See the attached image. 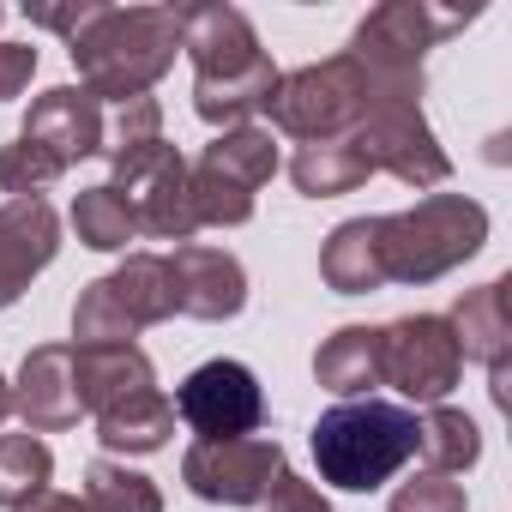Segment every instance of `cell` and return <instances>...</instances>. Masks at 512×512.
I'll use <instances>...</instances> for the list:
<instances>
[{"mask_svg":"<svg viewBox=\"0 0 512 512\" xmlns=\"http://www.w3.org/2000/svg\"><path fill=\"white\" fill-rule=\"evenodd\" d=\"M169 284H175V314L187 320H235L247 308V272L235 253L223 247H199V241H181L169 253Z\"/></svg>","mask_w":512,"mask_h":512,"instance_id":"obj_14","label":"cell"},{"mask_svg":"<svg viewBox=\"0 0 512 512\" xmlns=\"http://www.w3.org/2000/svg\"><path fill=\"white\" fill-rule=\"evenodd\" d=\"M416 458V410L386 398H344L314 422V464L332 488L374 494Z\"/></svg>","mask_w":512,"mask_h":512,"instance_id":"obj_3","label":"cell"},{"mask_svg":"<svg viewBox=\"0 0 512 512\" xmlns=\"http://www.w3.org/2000/svg\"><path fill=\"white\" fill-rule=\"evenodd\" d=\"M175 320V284L163 253H127V260L85 284L73 302V344H133L145 326Z\"/></svg>","mask_w":512,"mask_h":512,"instance_id":"obj_6","label":"cell"},{"mask_svg":"<svg viewBox=\"0 0 512 512\" xmlns=\"http://www.w3.org/2000/svg\"><path fill=\"white\" fill-rule=\"evenodd\" d=\"M260 506H266V512H332V500H326L308 476H290V470L272 482V494H266Z\"/></svg>","mask_w":512,"mask_h":512,"instance_id":"obj_31","label":"cell"},{"mask_svg":"<svg viewBox=\"0 0 512 512\" xmlns=\"http://www.w3.org/2000/svg\"><path fill=\"white\" fill-rule=\"evenodd\" d=\"M392 512H464V482L422 470L392 494Z\"/></svg>","mask_w":512,"mask_h":512,"instance_id":"obj_29","label":"cell"},{"mask_svg":"<svg viewBox=\"0 0 512 512\" xmlns=\"http://www.w3.org/2000/svg\"><path fill=\"white\" fill-rule=\"evenodd\" d=\"M55 482V452L37 434H0V506L19 512Z\"/></svg>","mask_w":512,"mask_h":512,"instance_id":"obj_25","label":"cell"},{"mask_svg":"<svg viewBox=\"0 0 512 512\" xmlns=\"http://www.w3.org/2000/svg\"><path fill=\"white\" fill-rule=\"evenodd\" d=\"M13 416V386H7V374H0V422Z\"/></svg>","mask_w":512,"mask_h":512,"instance_id":"obj_35","label":"cell"},{"mask_svg":"<svg viewBox=\"0 0 512 512\" xmlns=\"http://www.w3.org/2000/svg\"><path fill=\"white\" fill-rule=\"evenodd\" d=\"M278 476H284V446L272 434L193 440L181 458V482L211 506H260Z\"/></svg>","mask_w":512,"mask_h":512,"instance_id":"obj_12","label":"cell"},{"mask_svg":"<svg viewBox=\"0 0 512 512\" xmlns=\"http://www.w3.org/2000/svg\"><path fill=\"white\" fill-rule=\"evenodd\" d=\"M181 49L193 61V109L211 127H247V115H260L266 97L278 91V67L260 49L241 7H181Z\"/></svg>","mask_w":512,"mask_h":512,"instance_id":"obj_1","label":"cell"},{"mask_svg":"<svg viewBox=\"0 0 512 512\" xmlns=\"http://www.w3.org/2000/svg\"><path fill=\"white\" fill-rule=\"evenodd\" d=\"M109 187L115 199L127 205L133 229L157 235V241H193L199 217H193V175H187V157L169 145V139H145V145H121L109 151Z\"/></svg>","mask_w":512,"mask_h":512,"instance_id":"obj_8","label":"cell"},{"mask_svg":"<svg viewBox=\"0 0 512 512\" xmlns=\"http://www.w3.org/2000/svg\"><path fill=\"white\" fill-rule=\"evenodd\" d=\"M506 296H512V284H506V278H494V284L464 290V296L452 302L446 326H452V338H458V356H464V362H488V368H500V362H506V344H512Z\"/></svg>","mask_w":512,"mask_h":512,"instance_id":"obj_19","label":"cell"},{"mask_svg":"<svg viewBox=\"0 0 512 512\" xmlns=\"http://www.w3.org/2000/svg\"><path fill=\"white\" fill-rule=\"evenodd\" d=\"M13 410L25 416V434L79 428L85 404H79V386H73V344H37V350L19 362Z\"/></svg>","mask_w":512,"mask_h":512,"instance_id":"obj_17","label":"cell"},{"mask_svg":"<svg viewBox=\"0 0 512 512\" xmlns=\"http://www.w3.org/2000/svg\"><path fill=\"white\" fill-rule=\"evenodd\" d=\"M488 241V211L464 193H428L410 211L380 217V266L386 284H434L452 266L476 260Z\"/></svg>","mask_w":512,"mask_h":512,"instance_id":"obj_4","label":"cell"},{"mask_svg":"<svg viewBox=\"0 0 512 512\" xmlns=\"http://www.w3.org/2000/svg\"><path fill=\"white\" fill-rule=\"evenodd\" d=\"M61 175H67V169H61L49 151H37L31 139L0 145V193H13V199H43Z\"/></svg>","mask_w":512,"mask_h":512,"instance_id":"obj_28","label":"cell"},{"mask_svg":"<svg viewBox=\"0 0 512 512\" xmlns=\"http://www.w3.org/2000/svg\"><path fill=\"white\" fill-rule=\"evenodd\" d=\"M458 374H464V356H458L446 314H404L380 326V386L434 410L458 386Z\"/></svg>","mask_w":512,"mask_h":512,"instance_id":"obj_10","label":"cell"},{"mask_svg":"<svg viewBox=\"0 0 512 512\" xmlns=\"http://www.w3.org/2000/svg\"><path fill=\"white\" fill-rule=\"evenodd\" d=\"M169 434H175V398H163L157 386L97 416V440L109 452H163Z\"/></svg>","mask_w":512,"mask_h":512,"instance_id":"obj_22","label":"cell"},{"mask_svg":"<svg viewBox=\"0 0 512 512\" xmlns=\"http://www.w3.org/2000/svg\"><path fill=\"white\" fill-rule=\"evenodd\" d=\"M37 73V49L31 43H0V103H13Z\"/></svg>","mask_w":512,"mask_h":512,"instance_id":"obj_33","label":"cell"},{"mask_svg":"<svg viewBox=\"0 0 512 512\" xmlns=\"http://www.w3.org/2000/svg\"><path fill=\"white\" fill-rule=\"evenodd\" d=\"M181 13L175 7H97V19L67 43L79 85L97 103L151 97V85L175 67Z\"/></svg>","mask_w":512,"mask_h":512,"instance_id":"obj_2","label":"cell"},{"mask_svg":"<svg viewBox=\"0 0 512 512\" xmlns=\"http://www.w3.org/2000/svg\"><path fill=\"white\" fill-rule=\"evenodd\" d=\"M193 175V217L199 223H217V229H235L253 217V199H260V187L278 175V145L266 127H229L217 133L199 163H187Z\"/></svg>","mask_w":512,"mask_h":512,"instance_id":"obj_9","label":"cell"},{"mask_svg":"<svg viewBox=\"0 0 512 512\" xmlns=\"http://www.w3.org/2000/svg\"><path fill=\"white\" fill-rule=\"evenodd\" d=\"M97 7H103V0H73V7H37V0H31L25 13H31V25H43V31H61V37L73 43V37H79V31L97 19Z\"/></svg>","mask_w":512,"mask_h":512,"instance_id":"obj_32","label":"cell"},{"mask_svg":"<svg viewBox=\"0 0 512 512\" xmlns=\"http://www.w3.org/2000/svg\"><path fill=\"white\" fill-rule=\"evenodd\" d=\"M320 278L338 290V296H368L386 284V266H380V217H350L326 235L320 247Z\"/></svg>","mask_w":512,"mask_h":512,"instance_id":"obj_20","label":"cell"},{"mask_svg":"<svg viewBox=\"0 0 512 512\" xmlns=\"http://www.w3.org/2000/svg\"><path fill=\"white\" fill-rule=\"evenodd\" d=\"M374 109L368 97V73L350 61V55H332V61H314L302 73H278V91L266 97V115L278 133L302 139V145H332V139H350L356 121Z\"/></svg>","mask_w":512,"mask_h":512,"instance_id":"obj_7","label":"cell"},{"mask_svg":"<svg viewBox=\"0 0 512 512\" xmlns=\"http://www.w3.org/2000/svg\"><path fill=\"white\" fill-rule=\"evenodd\" d=\"M73 229H79V241L97 247V253H121V247L139 235L133 217H127V205L115 199L109 181H103V187H85V193L73 199Z\"/></svg>","mask_w":512,"mask_h":512,"instance_id":"obj_27","label":"cell"},{"mask_svg":"<svg viewBox=\"0 0 512 512\" xmlns=\"http://www.w3.org/2000/svg\"><path fill=\"white\" fill-rule=\"evenodd\" d=\"M416 452L428 458L434 476H458V470H470L482 458V434H476V422L464 410L434 404L428 416H416Z\"/></svg>","mask_w":512,"mask_h":512,"instance_id":"obj_23","label":"cell"},{"mask_svg":"<svg viewBox=\"0 0 512 512\" xmlns=\"http://www.w3.org/2000/svg\"><path fill=\"white\" fill-rule=\"evenodd\" d=\"M0 19H7V7H0Z\"/></svg>","mask_w":512,"mask_h":512,"instance_id":"obj_36","label":"cell"},{"mask_svg":"<svg viewBox=\"0 0 512 512\" xmlns=\"http://www.w3.org/2000/svg\"><path fill=\"white\" fill-rule=\"evenodd\" d=\"M175 416H181L199 440H241V434H253V428L266 422V392H260V380H253L247 362L217 356V362H199V368L181 380Z\"/></svg>","mask_w":512,"mask_h":512,"instance_id":"obj_13","label":"cell"},{"mask_svg":"<svg viewBox=\"0 0 512 512\" xmlns=\"http://www.w3.org/2000/svg\"><path fill=\"white\" fill-rule=\"evenodd\" d=\"M73 386H79L85 416H103V410L151 392L157 368L139 344H73Z\"/></svg>","mask_w":512,"mask_h":512,"instance_id":"obj_18","label":"cell"},{"mask_svg":"<svg viewBox=\"0 0 512 512\" xmlns=\"http://www.w3.org/2000/svg\"><path fill=\"white\" fill-rule=\"evenodd\" d=\"M145 139H163V109L157 97H133L115 109V127L103 133V151H121V145H145Z\"/></svg>","mask_w":512,"mask_h":512,"instance_id":"obj_30","label":"cell"},{"mask_svg":"<svg viewBox=\"0 0 512 512\" xmlns=\"http://www.w3.org/2000/svg\"><path fill=\"white\" fill-rule=\"evenodd\" d=\"M19 512H91V506H85L79 494H55V488H43V494H37V500H25Z\"/></svg>","mask_w":512,"mask_h":512,"instance_id":"obj_34","label":"cell"},{"mask_svg":"<svg viewBox=\"0 0 512 512\" xmlns=\"http://www.w3.org/2000/svg\"><path fill=\"white\" fill-rule=\"evenodd\" d=\"M61 253V217L49 199H7L0 205V308H13L37 272Z\"/></svg>","mask_w":512,"mask_h":512,"instance_id":"obj_15","label":"cell"},{"mask_svg":"<svg viewBox=\"0 0 512 512\" xmlns=\"http://www.w3.org/2000/svg\"><path fill=\"white\" fill-rule=\"evenodd\" d=\"M350 145L368 163V175H392L404 187H440L452 175V157L440 151L422 103H380V109H368L356 121Z\"/></svg>","mask_w":512,"mask_h":512,"instance_id":"obj_11","label":"cell"},{"mask_svg":"<svg viewBox=\"0 0 512 512\" xmlns=\"http://www.w3.org/2000/svg\"><path fill=\"white\" fill-rule=\"evenodd\" d=\"M314 380L338 398H374V386H380V326H338L314 350Z\"/></svg>","mask_w":512,"mask_h":512,"instance_id":"obj_21","label":"cell"},{"mask_svg":"<svg viewBox=\"0 0 512 512\" xmlns=\"http://www.w3.org/2000/svg\"><path fill=\"white\" fill-rule=\"evenodd\" d=\"M103 133H109L103 103H97L85 85H55V91H43V97L31 103L19 139H31V145L49 151L61 169H73V163H85V157L103 151Z\"/></svg>","mask_w":512,"mask_h":512,"instance_id":"obj_16","label":"cell"},{"mask_svg":"<svg viewBox=\"0 0 512 512\" xmlns=\"http://www.w3.org/2000/svg\"><path fill=\"white\" fill-rule=\"evenodd\" d=\"M290 175L308 199H338V193H356L368 181V163L356 157L350 139H332V145H302L290 157Z\"/></svg>","mask_w":512,"mask_h":512,"instance_id":"obj_24","label":"cell"},{"mask_svg":"<svg viewBox=\"0 0 512 512\" xmlns=\"http://www.w3.org/2000/svg\"><path fill=\"white\" fill-rule=\"evenodd\" d=\"M85 506L91 512H163V494L151 476H139L115 458H91L85 464Z\"/></svg>","mask_w":512,"mask_h":512,"instance_id":"obj_26","label":"cell"},{"mask_svg":"<svg viewBox=\"0 0 512 512\" xmlns=\"http://www.w3.org/2000/svg\"><path fill=\"white\" fill-rule=\"evenodd\" d=\"M470 13H440L428 0H386L356 25V43L344 49L362 73H368V97L380 103H422V55L464 31Z\"/></svg>","mask_w":512,"mask_h":512,"instance_id":"obj_5","label":"cell"}]
</instances>
